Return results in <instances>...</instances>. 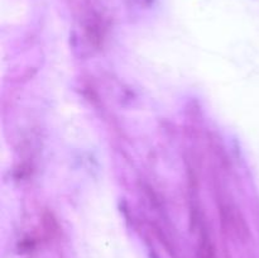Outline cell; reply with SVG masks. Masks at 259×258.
I'll list each match as a JSON object with an SVG mask.
<instances>
[{"instance_id":"7a4b0ae2","label":"cell","mask_w":259,"mask_h":258,"mask_svg":"<svg viewBox=\"0 0 259 258\" xmlns=\"http://www.w3.org/2000/svg\"><path fill=\"white\" fill-rule=\"evenodd\" d=\"M125 2L129 3L131 5H137V7L146 8V7H149L153 0H125Z\"/></svg>"},{"instance_id":"6da1fadb","label":"cell","mask_w":259,"mask_h":258,"mask_svg":"<svg viewBox=\"0 0 259 258\" xmlns=\"http://www.w3.org/2000/svg\"><path fill=\"white\" fill-rule=\"evenodd\" d=\"M197 258H217L215 255V248L209 239H202L200 243L199 250H197Z\"/></svg>"}]
</instances>
